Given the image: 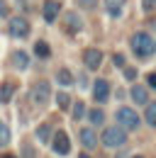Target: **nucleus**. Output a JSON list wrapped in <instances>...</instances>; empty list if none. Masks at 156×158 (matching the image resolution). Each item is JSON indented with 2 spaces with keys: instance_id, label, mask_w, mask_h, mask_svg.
Returning a JSON list of instances; mask_svg holds the SVG:
<instances>
[{
  "instance_id": "1",
  "label": "nucleus",
  "mask_w": 156,
  "mask_h": 158,
  "mask_svg": "<svg viewBox=\"0 0 156 158\" xmlns=\"http://www.w3.org/2000/svg\"><path fill=\"white\" fill-rule=\"evenodd\" d=\"M129 46H132V51H134L136 56H141V59H149L154 54V39L146 32H136L134 37L129 39Z\"/></svg>"
},
{
  "instance_id": "2",
  "label": "nucleus",
  "mask_w": 156,
  "mask_h": 158,
  "mask_svg": "<svg viewBox=\"0 0 156 158\" xmlns=\"http://www.w3.org/2000/svg\"><path fill=\"white\" fill-rule=\"evenodd\" d=\"M102 143L107 148H119V146L127 143V131L122 127H110V129L102 131Z\"/></svg>"
},
{
  "instance_id": "3",
  "label": "nucleus",
  "mask_w": 156,
  "mask_h": 158,
  "mask_svg": "<svg viewBox=\"0 0 156 158\" xmlns=\"http://www.w3.org/2000/svg\"><path fill=\"white\" fill-rule=\"evenodd\" d=\"M115 117H117V124L122 129H139V114L132 107H119L115 112Z\"/></svg>"
},
{
  "instance_id": "4",
  "label": "nucleus",
  "mask_w": 156,
  "mask_h": 158,
  "mask_svg": "<svg viewBox=\"0 0 156 158\" xmlns=\"http://www.w3.org/2000/svg\"><path fill=\"white\" fill-rule=\"evenodd\" d=\"M49 93H51V88H49L46 80L34 83V88H32V102H34L37 107H44V105L49 102Z\"/></svg>"
},
{
  "instance_id": "5",
  "label": "nucleus",
  "mask_w": 156,
  "mask_h": 158,
  "mask_svg": "<svg viewBox=\"0 0 156 158\" xmlns=\"http://www.w3.org/2000/svg\"><path fill=\"white\" fill-rule=\"evenodd\" d=\"M107 98H110V83L105 78H98L93 83V100L102 105V102H107Z\"/></svg>"
},
{
  "instance_id": "6",
  "label": "nucleus",
  "mask_w": 156,
  "mask_h": 158,
  "mask_svg": "<svg viewBox=\"0 0 156 158\" xmlns=\"http://www.w3.org/2000/svg\"><path fill=\"white\" fill-rule=\"evenodd\" d=\"M61 22H63V29H66V34H71V37H73V34H78V32L83 29V22H80V17H78L76 12H66Z\"/></svg>"
},
{
  "instance_id": "7",
  "label": "nucleus",
  "mask_w": 156,
  "mask_h": 158,
  "mask_svg": "<svg viewBox=\"0 0 156 158\" xmlns=\"http://www.w3.org/2000/svg\"><path fill=\"white\" fill-rule=\"evenodd\" d=\"M10 34L17 37V39H24L29 34V22L24 20V17H12L10 20Z\"/></svg>"
},
{
  "instance_id": "8",
  "label": "nucleus",
  "mask_w": 156,
  "mask_h": 158,
  "mask_svg": "<svg viewBox=\"0 0 156 158\" xmlns=\"http://www.w3.org/2000/svg\"><path fill=\"white\" fill-rule=\"evenodd\" d=\"M83 61H85V66H88L90 71H98L100 63H102V51H100V49H85V51H83Z\"/></svg>"
},
{
  "instance_id": "9",
  "label": "nucleus",
  "mask_w": 156,
  "mask_h": 158,
  "mask_svg": "<svg viewBox=\"0 0 156 158\" xmlns=\"http://www.w3.org/2000/svg\"><path fill=\"white\" fill-rule=\"evenodd\" d=\"M54 151H56L58 156H68V151H71V141L66 136V131H56V136H54Z\"/></svg>"
},
{
  "instance_id": "10",
  "label": "nucleus",
  "mask_w": 156,
  "mask_h": 158,
  "mask_svg": "<svg viewBox=\"0 0 156 158\" xmlns=\"http://www.w3.org/2000/svg\"><path fill=\"white\" fill-rule=\"evenodd\" d=\"M58 12H61V5H58L56 0H46L44 2V20L46 22H56Z\"/></svg>"
},
{
  "instance_id": "11",
  "label": "nucleus",
  "mask_w": 156,
  "mask_h": 158,
  "mask_svg": "<svg viewBox=\"0 0 156 158\" xmlns=\"http://www.w3.org/2000/svg\"><path fill=\"white\" fill-rule=\"evenodd\" d=\"M80 141H83V146H85V148H95V146H98L95 131H93V129H88V127H85V129H80Z\"/></svg>"
},
{
  "instance_id": "12",
  "label": "nucleus",
  "mask_w": 156,
  "mask_h": 158,
  "mask_svg": "<svg viewBox=\"0 0 156 158\" xmlns=\"http://www.w3.org/2000/svg\"><path fill=\"white\" fill-rule=\"evenodd\" d=\"M129 95L134 100L136 105H146L149 102V93H146V88H141V85H134L132 90H129Z\"/></svg>"
},
{
  "instance_id": "13",
  "label": "nucleus",
  "mask_w": 156,
  "mask_h": 158,
  "mask_svg": "<svg viewBox=\"0 0 156 158\" xmlns=\"http://www.w3.org/2000/svg\"><path fill=\"white\" fill-rule=\"evenodd\" d=\"M15 93V83H2L0 85V102H10Z\"/></svg>"
},
{
  "instance_id": "14",
  "label": "nucleus",
  "mask_w": 156,
  "mask_h": 158,
  "mask_svg": "<svg viewBox=\"0 0 156 158\" xmlns=\"http://www.w3.org/2000/svg\"><path fill=\"white\" fill-rule=\"evenodd\" d=\"M122 5H124V0H105V7H107V12H110L112 17H119Z\"/></svg>"
},
{
  "instance_id": "15",
  "label": "nucleus",
  "mask_w": 156,
  "mask_h": 158,
  "mask_svg": "<svg viewBox=\"0 0 156 158\" xmlns=\"http://www.w3.org/2000/svg\"><path fill=\"white\" fill-rule=\"evenodd\" d=\"M34 54H37L39 59H49V56H51V49H49V44H46V41L39 39L37 44H34Z\"/></svg>"
},
{
  "instance_id": "16",
  "label": "nucleus",
  "mask_w": 156,
  "mask_h": 158,
  "mask_svg": "<svg viewBox=\"0 0 156 158\" xmlns=\"http://www.w3.org/2000/svg\"><path fill=\"white\" fill-rule=\"evenodd\" d=\"M56 80L61 83V85H73V76H71L68 68H61V71L56 73Z\"/></svg>"
},
{
  "instance_id": "17",
  "label": "nucleus",
  "mask_w": 156,
  "mask_h": 158,
  "mask_svg": "<svg viewBox=\"0 0 156 158\" xmlns=\"http://www.w3.org/2000/svg\"><path fill=\"white\" fill-rule=\"evenodd\" d=\"M12 63H15L17 68H27L29 59H27V54H24V51H15V56H12Z\"/></svg>"
},
{
  "instance_id": "18",
  "label": "nucleus",
  "mask_w": 156,
  "mask_h": 158,
  "mask_svg": "<svg viewBox=\"0 0 156 158\" xmlns=\"http://www.w3.org/2000/svg\"><path fill=\"white\" fill-rule=\"evenodd\" d=\"M10 143V129L5 122H0V146H7Z\"/></svg>"
},
{
  "instance_id": "19",
  "label": "nucleus",
  "mask_w": 156,
  "mask_h": 158,
  "mask_svg": "<svg viewBox=\"0 0 156 158\" xmlns=\"http://www.w3.org/2000/svg\"><path fill=\"white\" fill-rule=\"evenodd\" d=\"M88 117H90V122H93V124H98V127L105 122V114H102V110H90V112H88Z\"/></svg>"
},
{
  "instance_id": "20",
  "label": "nucleus",
  "mask_w": 156,
  "mask_h": 158,
  "mask_svg": "<svg viewBox=\"0 0 156 158\" xmlns=\"http://www.w3.org/2000/svg\"><path fill=\"white\" fill-rule=\"evenodd\" d=\"M49 131H51V129H49V124H41V127L37 129V139L41 141V143H46V141H49Z\"/></svg>"
},
{
  "instance_id": "21",
  "label": "nucleus",
  "mask_w": 156,
  "mask_h": 158,
  "mask_svg": "<svg viewBox=\"0 0 156 158\" xmlns=\"http://www.w3.org/2000/svg\"><path fill=\"white\" fill-rule=\"evenodd\" d=\"M71 114H73V119H80V117H85V105H83L80 100H78L76 105H73V112H71Z\"/></svg>"
},
{
  "instance_id": "22",
  "label": "nucleus",
  "mask_w": 156,
  "mask_h": 158,
  "mask_svg": "<svg viewBox=\"0 0 156 158\" xmlns=\"http://www.w3.org/2000/svg\"><path fill=\"white\" fill-rule=\"evenodd\" d=\"M56 105L61 107V110H68V105H71L68 95H66V93H58V95H56Z\"/></svg>"
},
{
  "instance_id": "23",
  "label": "nucleus",
  "mask_w": 156,
  "mask_h": 158,
  "mask_svg": "<svg viewBox=\"0 0 156 158\" xmlns=\"http://www.w3.org/2000/svg\"><path fill=\"white\" fill-rule=\"evenodd\" d=\"M156 117V102H151L149 107H146V122H151Z\"/></svg>"
},
{
  "instance_id": "24",
  "label": "nucleus",
  "mask_w": 156,
  "mask_h": 158,
  "mask_svg": "<svg viewBox=\"0 0 156 158\" xmlns=\"http://www.w3.org/2000/svg\"><path fill=\"white\" fill-rule=\"evenodd\" d=\"M141 7H144V12H151L156 7V0H141Z\"/></svg>"
},
{
  "instance_id": "25",
  "label": "nucleus",
  "mask_w": 156,
  "mask_h": 158,
  "mask_svg": "<svg viewBox=\"0 0 156 158\" xmlns=\"http://www.w3.org/2000/svg\"><path fill=\"white\" fill-rule=\"evenodd\" d=\"M124 78H127V80H134L136 78V68H124Z\"/></svg>"
},
{
  "instance_id": "26",
  "label": "nucleus",
  "mask_w": 156,
  "mask_h": 158,
  "mask_svg": "<svg viewBox=\"0 0 156 158\" xmlns=\"http://www.w3.org/2000/svg\"><path fill=\"white\" fill-rule=\"evenodd\" d=\"M0 17H7V2L0 0Z\"/></svg>"
},
{
  "instance_id": "27",
  "label": "nucleus",
  "mask_w": 156,
  "mask_h": 158,
  "mask_svg": "<svg viewBox=\"0 0 156 158\" xmlns=\"http://www.w3.org/2000/svg\"><path fill=\"white\" fill-rule=\"evenodd\" d=\"M78 5H80V7H93L95 0H78Z\"/></svg>"
},
{
  "instance_id": "28",
  "label": "nucleus",
  "mask_w": 156,
  "mask_h": 158,
  "mask_svg": "<svg viewBox=\"0 0 156 158\" xmlns=\"http://www.w3.org/2000/svg\"><path fill=\"white\" fill-rule=\"evenodd\" d=\"M115 66H124V56H122V54H115Z\"/></svg>"
},
{
  "instance_id": "29",
  "label": "nucleus",
  "mask_w": 156,
  "mask_h": 158,
  "mask_svg": "<svg viewBox=\"0 0 156 158\" xmlns=\"http://www.w3.org/2000/svg\"><path fill=\"white\" fill-rule=\"evenodd\" d=\"M149 85H151V88H156V73H149Z\"/></svg>"
},
{
  "instance_id": "30",
  "label": "nucleus",
  "mask_w": 156,
  "mask_h": 158,
  "mask_svg": "<svg viewBox=\"0 0 156 158\" xmlns=\"http://www.w3.org/2000/svg\"><path fill=\"white\" fill-rule=\"evenodd\" d=\"M0 158H15V156H12V153H5V156H0Z\"/></svg>"
},
{
  "instance_id": "31",
  "label": "nucleus",
  "mask_w": 156,
  "mask_h": 158,
  "mask_svg": "<svg viewBox=\"0 0 156 158\" xmlns=\"http://www.w3.org/2000/svg\"><path fill=\"white\" fill-rule=\"evenodd\" d=\"M149 124H151V127H156V117H154V119H151V122H149Z\"/></svg>"
},
{
  "instance_id": "32",
  "label": "nucleus",
  "mask_w": 156,
  "mask_h": 158,
  "mask_svg": "<svg viewBox=\"0 0 156 158\" xmlns=\"http://www.w3.org/2000/svg\"><path fill=\"white\" fill-rule=\"evenodd\" d=\"M78 158H90V156H88V153H80V156H78Z\"/></svg>"
},
{
  "instance_id": "33",
  "label": "nucleus",
  "mask_w": 156,
  "mask_h": 158,
  "mask_svg": "<svg viewBox=\"0 0 156 158\" xmlns=\"http://www.w3.org/2000/svg\"><path fill=\"white\" fill-rule=\"evenodd\" d=\"M134 158H141V156H134Z\"/></svg>"
},
{
  "instance_id": "34",
  "label": "nucleus",
  "mask_w": 156,
  "mask_h": 158,
  "mask_svg": "<svg viewBox=\"0 0 156 158\" xmlns=\"http://www.w3.org/2000/svg\"><path fill=\"white\" fill-rule=\"evenodd\" d=\"M154 46H156V44H154Z\"/></svg>"
}]
</instances>
